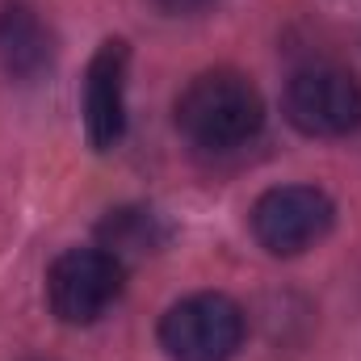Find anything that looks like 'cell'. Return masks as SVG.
<instances>
[{
	"instance_id": "cell-3",
	"label": "cell",
	"mask_w": 361,
	"mask_h": 361,
	"mask_svg": "<svg viewBox=\"0 0 361 361\" xmlns=\"http://www.w3.org/2000/svg\"><path fill=\"white\" fill-rule=\"evenodd\" d=\"M244 345V311L219 290L173 302L160 319V349L173 361H227Z\"/></svg>"
},
{
	"instance_id": "cell-9",
	"label": "cell",
	"mask_w": 361,
	"mask_h": 361,
	"mask_svg": "<svg viewBox=\"0 0 361 361\" xmlns=\"http://www.w3.org/2000/svg\"><path fill=\"white\" fill-rule=\"evenodd\" d=\"M219 0H156V8H164V13H173V17H197V13H206V8H214Z\"/></svg>"
},
{
	"instance_id": "cell-8",
	"label": "cell",
	"mask_w": 361,
	"mask_h": 361,
	"mask_svg": "<svg viewBox=\"0 0 361 361\" xmlns=\"http://www.w3.org/2000/svg\"><path fill=\"white\" fill-rule=\"evenodd\" d=\"M164 240H169V227L160 223V214H156V210H143V206L109 210V219L101 223V248H105V252H114L118 261H122V257L156 252Z\"/></svg>"
},
{
	"instance_id": "cell-7",
	"label": "cell",
	"mask_w": 361,
	"mask_h": 361,
	"mask_svg": "<svg viewBox=\"0 0 361 361\" xmlns=\"http://www.w3.org/2000/svg\"><path fill=\"white\" fill-rule=\"evenodd\" d=\"M55 63V38L30 0L0 4V68L17 85H34Z\"/></svg>"
},
{
	"instance_id": "cell-1",
	"label": "cell",
	"mask_w": 361,
	"mask_h": 361,
	"mask_svg": "<svg viewBox=\"0 0 361 361\" xmlns=\"http://www.w3.org/2000/svg\"><path fill=\"white\" fill-rule=\"evenodd\" d=\"M265 126L257 85L231 68L193 76L177 97V130L202 152H235Z\"/></svg>"
},
{
	"instance_id": "cell-2",
	"label": "cell",
	"mask_w": 361,
	"mask_h": 361,
	"mask_svg": "<svg viewBox=\"0 0 361 361\" xmlns=\"http://www.w3.org/2000/svg\"><path fill=\"white\" fill-rule=\"evenodd\" d=\"M281 109L311 139L353 135L361 126V76L341 63H307L286 80Z\"/></svg>"
},
{
	"instance_id": "cell-6",
	"label": "cell",
	"mask_w": 361,
	"mask_h": 361,
	"mask_svg": "<svg viewBox=\"0 0 361 361\" xmlns=\"http://www.w3.org/2000/svg\"><path fill=\"white\" fill-rule=\"evenodd\" d=\"M126 72H130V47L122 38H109L97 47L85 72V130L97 152H109L126 135Z\"/></svg>"
},
{
	"instance_id": "cell-4",
	"label": "cell",
	"mask_w": 361,
	"mask_h": 361,
	"mask_svg": "<svg viewBox=\"0 0 361 361\" xmlns=\"http://www.w3.org/2000/svg\"><path fill=\"white\" fill-rule=\"evenodd\" d=\"M126 286V265L105 248H68L47 273V302L59 324H97Z\"/></svg>"
},
{
	"instance_id": "cell-5",
	"label": "cell",
	"mask_w": 361,
	"mask_h": 361,
	"mask_svg": "<svg viewBox=\"0 0 361 361\" xmlns=\"http://www.w3.org/2000/svg\"><path fill=\"white\" fill-rule=\"evenodd\" d=\"M248 223H252L257 244L269 257H298L332 231L336 206L315 185H277L257 197Z\"/></svg>"
}]
</instances>
